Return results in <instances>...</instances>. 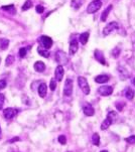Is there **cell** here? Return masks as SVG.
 Segmentation results:
<instances>
[{
  "mask_svg": "<svg viewBox=\"0 0 135 152\" xmlns=\"http://www.w3.org/2000/svg\"><path fill=\"white\" fill-rule=\"evenodd\" d=\"M117 119H118L117 113L114 111H110L107 116V118L105 119L104 121H103V123L101 124V130H106L107 128H109L114 122H116Z\"/></svg>",
  "mask_w": 135,
  "mask_h": 152,
  "instance_id": "1",
  "label": "cell"
},
{
  "mask_svg": "<svg viewBox=\"0 0 135 152\" xmlns=\"http://www.w3.org/2000/svg\"><path fill=\"white\" fill-rule=\"evenodd\" d=\"M56 61L58 63H60L58 66H64L68 63V55L65 51L63 50H58L56 53Z\"/></svg>",
  "mask_w": 135,
  "mask_h": 152,
  "instance_id": "2",
  "label": "cell"
},
{
  "mask_svg": "<svg viewBox=\"0 0 135 152\" xmlns=\"http://www.w3.org/2000/svg\"><path fill=\"white\" fill-rule=\"evenodd\" d=\"M78 84H79V87L81 88V90L83 91L85 95L90 94V87L89 84H88V81L86 80V78L84 77H78Z\"/></svg>",
  "mask_w": 135,
  "mask_h": 152,
  "instance_id": "3",
  "label": "cell"
},
{
  "mask_svg": "<svg viewBox=\"0 0 135 152\" xmlns=\"http://www.w3.org/2000/svg\"><path fill=\"white\" fill-rule=\"evenodd\" d=\"M118 28H119L118 22H116V21H112V22L108 23L107 25L104 27V29H103V34H104V35H109V34H111L113 31L117 30Z\"/></svg>",
  "mask_w": 135,
  "mask_h": 152,
  "instance_id": "4",
  "label": "cell"
},
{
  "mask_svg": "<svg viewBox=\"0 0 135 152\" xmlns=\"http://www.w3.org/2000/svg\"><path fill=\"white\" fill-rule=\"evenodd\" d=\"M38 41L41 45V48H43L45 50H50L53 45V40L50 37V36H46V35H43L38 38Z\"/></svg>",
  "mask_w": 135,
  "mask_h": 152,
  "instance_id": "5",
  "label": "cell"
},
{
  "mask_svg": "<svg viewBox=\"0 0 135 152\" xmlns=\"http://www.w3.org/2000/svg\"><path fill=\"white\" fill-rule=\"evenodd\" d=\"M73 80L72 79H67L66 80V83H65V87H64V95L66 97H70L73 93Z\"/></svg>",
  "mask_w": 135,
  "mask_h": 152,
  "instance_id": "6",
  "label": "cell"
},
{
  "mask_svg": "<svg viewBox=\"0 0 135 152\" xmlns=\"http://www.w3.org/2000/svg\"><path fill=\"white\" fill-rule=\"evenodd\" d=\"M101 6H102L101 1H93V2H91L89 5H88L87 12L90 14L95 13V12H97L100 8H101Z\"/></svg>",
  "mask_w": 135,
  "mask_h": 152,
  "instance_id": "7",
  "label": "cell"
},
{
  "mask_svg": "<svg viewBox=\"0 0 135 152\" xmlns=\"http://www.w3.org/2000/svg\"><path fill=\"white\" fill-rule=\"evenodd\" d=\"M98 93L103 97L110 96L113 93V87H111V86H103V87H100L98 89Z\"/></svg>",
  "mask_w": 135,
  "mask_h": 152,
  "instance_id": "8",
  "label": "cell"
},
{
  "mask_svg": "<svg viewBox=\"0 0 135 152\" xmlns=\"http://www.w3.org/2000/svg\"><path fill=\"white\" fill-rule=\"evenodd\" d=\"M16 114H17V110L14 109V108H7V109H5L3 111L4 118L7 120H10L12 118H14Z\"/></svg>",
  "mask_w": 135,
  "mask_h": 152,
  "instance_id": "9",
  "label": "cell"
},
{
  "mask_svg": "<svg viewBox=\"0 0 135 152\" xmlns=\"http://www.w3.org/2000/svg\"><path fill=\"white\" fill-rule=\"evenodd\" d=\"M94 55H95V58L98 61L101 65L103 66H106L107 65V63H106V60H105V58H104V55H103V53L101 50H95V53H94Z\"/></svg>",
  "mask_w": 135,
  "mask_h": 152,
  "instance_id": "10",
  "label": "cell"
},
{
  "mask_svg": "<svg viewBox=\"0 0 135 152\" xmlns=\"http://www.w3.org/2000/svg\"><path fill=\"white\" fill-rule=\"evenodd\" d=\"M64 68L63 66H58L56 68V72H55V77H56V81L58 82H61L63 80V77H64Z\"/></svg>",
  "mask_w": 135,
  "mask_h": 152,
  "instance_id": "11",
  "label": "cell"
},
{
  "mask_svg": "<svg viewBox=\"0 0 135 152\" xmlns=\"http://www.w3.org/2000/svg\"><path fill=\"white\" fill-rule=\"evenodd\" d=\"M78 48H79V45H78V40H72L70 41V55H74L78 51Z\"/></svg>",
  "mask_w": 135,
  "mask_h": 152,
  "instance_id": "12",
  "label": "cell"
},
{
  "mask_svg": "<svg viewBox=\"0 0 135 152\" xmlns=\"http://www.w3.org/2000/svg\"><path fill=\"white\" fill-rule=\"evenodd\" d=\"M83 112H84V114L86 116H93V115L95 114L94 108L89 104H86L85 106L83 107Z\"/></svg>",
  "mask_w": 135,
  "mask_h": 152,
  "instance_id": "13",
  "label": "cell"
},
{
  "mask_svg": "<svg viewBox=\"0 0 135 152\" xmlns=\"http://www.w3.org/2000/svg\"><path fill=\"white\" fill-rule=\"evenodd\" d=\"M46 92H48V86H46L45 83H41L38 86V95L41 98H45L46 96Z\"/></svg>",
  "mask_w": 135,
  "mask_h": 152,
  "instance_id": "14",
  "label": "cell"
},
{
  "mask_svg": "<svg viewBox=\"0 0 135 152\" xmlns=\"http://www.w3.org/2000/svg\"><path fill=\"white\" fill-rule=\"evenodd\" d=\"M34 70L36 71L38 73H43V71L45 70V63L40 62V61H38V62H36L35 63H34Z\"/></svg>",
  "mask_w": 135,
  "mask_h": 152,
  "instance_id": "15",
  "label": "cell"
},
{
  "mask_svg": "<svg viewBox=\"0 0 135 152\" xmlns=\"http://www.w3.org/2000/svg\"><path fill=\"white\" fill-rule=\"evenodd\" d=\"M89 36H90V33L88 32V31H86V32H83L80 34L79 36V40L80 43H82L83 45H85L86 43H88V40H89Z\"/></svg>",
  "mask_w": 135,
  "mask_h": 152,
  "instance_id": "16",
  "label": "cell"
},
{
  "mask_svg": "<svg viewBox=\"0 0 135 152\" xmlns=\"http://www.w3.org/2000/svg\"><path fill=\"white\" fill-rule=\"evenodd\" d=\"M110 78L106 75H101V76H98V77L95 78V82L98 83V84H105L109 81Z\"/></svg>",
  "mask_w": 135,
  "mask_h": 152,
  "instance_id": "17",
  "label": "cell"
},
{
  "mask_svg": "<svg viewBox=\"0 0 135 152\" xmlns=\"http://www.w3.org/2000/svg\"><path fill=\"white\" fill-rule=\"evenodd\" d=\"M134 95H135V92L131 88H127L126 91H125V97H126V99L129 100V101H131V100L133 99Z\"/></svg>",
  "mask_w": 135,
  "mask_h": 152,
  "instance_id": "18",
  "label": "cell"
},
{
  "mask_svg": "<svg viewBox=\"0 0 135 152\" xmlns=\"http://www.w3.org/2000/svg\"><path fill=\"white\" fill-rule=\"evenodd\" d=\"M1 8L3 9V10L9 12V13H11V14L16 13V9H15V7H14L13 4H10V5H3Z\"/></svg>",
  "mask_w": 135,
  "mask_h": 152,
  "instance_id": "19",
  "label": "cell"
},
{
  "mask_svg": "<svg viewBox=\"0 0 135 152\" xmlns=\"http://www.w3.org/2000/svg\"><path fill=\"white\" fill-rule=\"evenodd\" d=\"M38 53H40L41 56H43V58H50V55H51L50 51H48V50H45L43 48H40V46L38 48Z\"/></svg>",
  "mask_w": 135,
  "mask_h": 152,
  "instance_id": "20",
  "label": "cell"
},
{
  "mask_svg": "<svg viewBox=\"0 0 135 152\" xmlns=\"http://www.w3.org/2000/svg\"><path fill=\"white\" fill-rule=\"evenodd\" d=\"M112 7H113L112 5H109L104 11H103V13H102V15H101V20L102 21H106V19H107V17H108V14H109V12L111 11Z\"/></svg>",
  "mask_w": 135,
  "mask_h": 152,
  "instance_id": "21",
  "label": "cell"
},
{
  "mask_svg": "<svg viewBox=\"0 0 135 152\" xmlns=\"http://www.w3.org/2000/svg\"><path fill=\"white\" fill-rule=\"evenodd\" d=\"M9 45V40H6V38H2V40H0V48H1L2 50H6L7 48H8Z\"/></svg>",
  "mask_w": 135,
  "mask_h": 152,
  "instance_id": "22",
  "label": "cell"
},
{
  "mask_svg": "<svg viewBox=\"0 0 135 152\" xmlns=\"http://www.w3.org/2000/svg\"><path fill=\"white\" fill-rule=\"evenodd\" d=\"M71 6H72L74 9L78 10V9L82 6V1H81V0H72V2H71Z\"/></svg>",
  "mask_w": 135,
  "mask_h": 152,
  "instance_id": "23",
  "label": "cell"
},
{
  "mask_svg": "<svg viewBox=\"0 0 135 152\" xmlns=\"http://www.w3.org/2000/svg\"><path fill=\"white\" fill-rule=\"evenodd\" d=\"M92 142H93V144L96 146H98L100 144V136H99V134L98 133H94L92 135Z\"/></svg>",
  "mask_w": 135,
  "mask_h": 152,
  "instance_id": "24",
  "label": "cell"
},
{
  "mask_svg": "<svg viewBox=\"0 0 135 152\" xmlns=\"http://www.w3.org/2000/svg\"><path fill=\"white\" fill-rule=\"evenodd\" d=\"M30 7H32V2H31V0H26L25 2H24V4L22 5V11H26L28 10Z\"/></svg>",
  "mask_w": 135,
  "mask_h": 152,
  "instance_id": "25",
  "label": "cell"
},
{
  "mask_svg": "<svg viewBox=\"0 0 135 152\" xmlns=\"http://www.w3.org/2000/svg\"><path fill=\"white\" fill-rule=\"evenodd\" d=\"M14 60H15V58H14V56L11 55H9L6 58V60H5V65L7 66V67H8V66H11L12 63H14Z\"/></svg>",
  "mask_w": 135,
  "mask_h": 152,
  "instance_id": "26",
  "label": "cell"
},
{
  "mask_svg": "<svg viewBox=\"0 0 135 152\" xmlns=\"http://www.w3.org/2000/svg\"><path fill=\"white\" fill-rule=\"evenodd\" d=\"M26 53H27V48H21L19 50V56L20 58H25Z\"/></svg>",
  "mask_w": 135,
  "mask_h": 152,
  "instance_id": "27",
  "label": "cell"
},
{
  "mask_svg": "<svg viewBox=\"0 0 135 152\" xmlns=\"http://www.w3.org/2000/svg\"><path fill=\"white\" fill-rule=\"evenodd\" d=\"M56 88V79H51V83H50V89L51 91H55Z\"/></svg>",
  "mask_w": 135,
  "mask_h": 152,
  "instance_id": "28",
  "label": "cell"
},
{
  "mask_svg": "<svg viewBox=\"0 0 135 152\" xmlns=\"http://www.w3.org/2000/svg\"><path fill=\"white\" fill-rule=\"evenodd\" d=\"M125 141L128 142L129 144H135V135H132V136H129L125 139Z\"/></svg>",
  "mask_w": 135,
  "mask_h": 152,
  "instance_id": "29",
  "label": "cell"
},
{
  "mask_svg": "<svg viewBox=\"0 0 135 152\" xmlns=\"http://www.w3.org/2000/svg\"><path fill=\"white\" fill-rule=\"evenodd\" d=\"M58 142H60L61 144H63V145H65V144L67 143V138H66V136L65 135L58 136Z\"/></svg>",
  "mask_w": 135,
  "mask_h": 152,
  "instance_id": "30",
  "label": "cell"
},
{
  "mask_svg": "<svg viewBox=\"0 0 135 152\" xmlns=\"http://www.w3.org/2000/svg\"><path fill=\"white\" fill-rule=\"evenodd\" d=\"M7 86V82L5 80H0V91L5 89Z\"/></svg>",
  "mask_w": 135,
  "mask_h": 152,
  "instance_id": "31",
  "label": "cell"
},
{
  "mask_svg": "<svg viewBox=\"0 0 135 152\" xmlns=\"http://www.w3.org/2000/svg\"><path fill=\"white\" fill-rule=\"evenodd\" d=\"M35 10L38 13H43V12L45 11V7H43V5H38L35 7Z\"/></svg>",
  "mask_w": 135,
  "mask_h": 152,
  "instance_id": "32",
  "label": "cell"
},
{
  "mask_svg": "<svg viewBox=\"0 0 135 152\" xmlns=\"http://www.w3.org/2000/svg\"><path fill=\"white\" fill-rule=\"evenodd\" d=\"M119 53H120V48H114V50H112V55H113V56H115V58H117V56L119 55Z\"/></svg>",
  "mask_w": 135,
  "mask_h": 152,
  "instance_id": "33",
  "label": "cell"
},
{
  "mask_svg": "<svg viewBox=\"0 0 135 152\" xmlns=\"http://www.w3.org/2000/svg\"><path fill=\"white\" fill-rule=\"evenodd\" d=\"M4 100H5V97H4V95L3 94H0V110H1L2 107H3Z\"/></svg>",
  "mask_w": 135,
  "mask_h": 152,
  "instance_id": "34",
  "label": "cell"
},
{
  "mask_svg": "<svg viewBox=\"0 0 135 152\" xmlns=\"http://www.w3.org/2000/svg\"><path fill=\"white\" fill-rule=\"evenodd\" d=\"M124 71H125V70H124L123 68H119V73H120V76L122 75V73H123ZM127 77H128V73H126V75H125L124 77H123V76H122V78H121V79H125V78H127Z\"/></svg>",
  "mask_w": 135,
  "mask_h": 152,
  "instance_id": "35",
  "label": "cell"
},
{
  "mask_svg": "<svg viewBox=\"0 0 135 152\" xmlns=\"http://www.w3.org/2000/svg\"><path fill=\"white\" fill-rule=\"evenodd\" d=\"M19 140V138H18V137H16V138H13V139H12V140L10 141V142H14V141H18Z\"/></svg>",
  "mask_w": 135,
  "mask_h": 152,
  "instance_id": "36",
  "label": "cell"
},
{
  "mask_svg": "<svg viewBox=\"0 0 135 152\" xmlns=\"http://www.w3.org/2000/svg\"><path fill=\"white\" fill-rule=\"evenodd\" d=\"M132 84H133V85H134V87H135V78H134L133 80H132Z\"/></svg>",
  "mask_w": 135,
  "mask_h": 152,
  "instance_id": "37",
  "label": "cell"
},
{
  "mask_svg": "<svg viewBox=\"0 0 135 152\" xmlns=\"http://www.w3.org/2000/svg\"><path fill=\"white\" fill-rule=\"evenodd\" d=\"M101 152H108V151H106V150H103V151H101Z\"/></svg>",
  "mask_w": 135,
  "mask_h": 152,
  "instance_id": "38",
  "label": "cell"
},
{
  "mask_svg": "<svg viewBox=\"0 0 135 152\" xmlns=\"http://www.w3.org/2000/svg\"><path fill=\"white\" fill-rule=\"evenodd\" d=\"M94 1H100V0H94Z\"/></svg>",
  "mask_w": 135,
  "mask_h": 152,
  "instance_id": "39",
  "label": "cell"
},
{
  "mask_svg": "<svg viewBox=\"0 0 135 152\" xmlns=\"http://www.w3.org/2000/svg\"><path fill=\"white\" fill-rule=\"evenodd\" d=\"M0 63H1V58H0Z\"/></svg>",
  "mask_w": 135,
  "mask_h": 152,
  "instance_id": "40",
  "label": "cell"
},
{
  "mask_svg": "<svg viewBox=\"0 0 135 152\" xmlns=\"http://www.w3.org/2000/svg\"><path fill=\"white\" fill-rule=\"evenodd\" d=\"M0 132H1V128H0Z\"/></svg>",
  "mask_w": 135,
  "mask_h": 152,
  "instance_id": "41",
  "label": "cell"
},
{
  "mask_svg": "<svg viewBox=\"0 0 135 152\" xmlns=\"http://www.w3.org/2000/svg\"><path fill=\"white\" fill-rule=\"evenodd\" d=\"M67 152H71V151H67Z\"/></svg>",
  "mask_w": 135,
  "mask_h": 152,
  "instance_id": "42",
  "label": "cell"
}]
</instances>
